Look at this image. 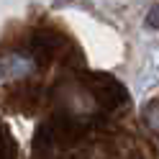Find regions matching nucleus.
<instances>
[{
	"label": "nucleus",
	"mask_w": 159,
	"mask_h": 159,
	"mask_svg": "<svg viewBox=\"0 0 159 159\" xmlns=\"http://www.w3.org/2000/svg\"><path fill=\"white\" fill-rule=\"evenodd\" d=\"M34 69H36V62L26 54L11 52L0 57V80H21V77H28Z\"/></svg>",
	"instance_id": "obj_2"
},
{
	"label": "nucleus",
	"mask_w": 159,
	"mask_h": 159,
	"mask_svg": "<svg viewBox=\"0 0 159 159\" xmlns=\"http://www.w3.org/2000/svg\"><path fill=\"white\" fill-rule=\"evenodd\" d=\"M144 123L149 126L152 134H159V103H152L144 113Z\"/></svg>",
	"instance_id": "obj_3"
},
{
	"label": "nucleus",
	"mask_w": 159,
	"mask_h": 159,
	"mask_svg": "<svg viewBox=\"0 0 159 159\" xmlns=\"http://www.w3.org/2000/svg\"><path fill=\"white\" fill-rule=\"evenodd\" d=\"M62 103H64V108L72 116H77V118H87V116H93L95 113V108H98V103H95V98L87 93V90H82L80 85H67V87H62Z\"/></svg>",
	"instance_id": "obj_1"
}]
</instances>
